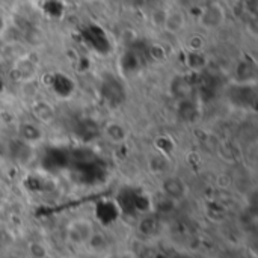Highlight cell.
Returning <instances> with one entry per match:
<instances>
[{
	"mask_svg": "<svg viewBox=\"0 0 258 258\" xmlns=\"http://www.w3.org/2000/svg\"><path fill=\"white\" fill-rule=\"evenodd\" d=\"M224 23H225V8L218 2L207 5L200 15V24L206 29H218Z\"/></svg>",
	"mask_w": 258,
	"mask_h": 258,
	"instance_id": "obj_1",
	"label": "cell"
},
{
	"mask_svg": "<svg viewBox=\"0 0 258 258\" xmlns=\"http://www.w3.org/2000/svg\"><path fill=\"white\" fill-rule=\"evenodd\" d=\"M92 233H94V228H92L91 222H88L85 219H79V221L73 222L68 230L70 239L76 243H86L89 240V237L92 236Z\"/></svg>",
	"mask_w": 258,
	"mask_h": 258,
	"instance_id": "obj_2",
	"label": "cell"
},
{
	"mask_svg": "<svg viewBox=\"0 0 258 258\" xmlns=\"http://www.w3.org/2000/svg\"><path fill=\"white\" fill-rule=\"evenodd\" d=\"M186 26V15L180 9H171L166 14L165 26L163 29L168 30L169 33H178L184 29Z\"/></svg>",
	"mask_w": 258,
	"mask_h": 258,
	"instance_id": "obj_3",
	"label": "cell"
},
{
	"mask_svg": "<svg viewBox=\"0 0 258 258\" xmlns=\"http://www.w3.org/2000/svg\"><path fill=\"white\" fill-rule=\"evenodd\" d=\"M186 62L192 70H201L207 65V56L201 50H190L187 53Z\"/></svg>",
	"mask_w": 258,
	"mask_h": 258,
	"instance_id": "obj_4",
	"label": "cell"
},
{
	"mask_svg": "<svg viewBox=\"0 0 258 258\" xmlns=\"http://www.w3.org/2000/svg\"><path fill=\"white\" fill-rule=\"evenodd\" d=\"M106 135L109 136L110 141L113 142H122L127 136V132L122 125H119L118 122H110L106 127Z\"/></svg>",
	"mask_w": 258,
	"mask_h": 258,
	"instance_id": "obj_5",
	"label": "cell"
},
{
	"mask_svg": "<svg viewBox=\"0 0 258 258\" xmlns=\"http://www.w3.org/2000/svg\"><path fill=\"white\" fill-rule=\"evenodd\" d=\"M171 180V183L174 184V186H171L168 181H165V184H163V187H165V194L171 198V200H174V198H180L183 194H184V186H183V183L178 180V178H169Z\"/></svg>",
	"mask_w": 258,
	"mask_h": 258,
	"instance_id": "obj_6",
	"label": "cell"
},
{
	"mask_svg": "<svg viewBox=\"0 0 258 258\" xmlns=\"http://www.w3.org/2000/svg\"><path fill=\"white\" fill-rule=\"evenodd\" d=\"M35 115L38 116V119H41L42 122H50L53 119V109L50 107V104L47 103H38L35 106Z\"/></svg>",
	"mask_w": 258,
	"mask_h": 258,
	"instance_id": "obj_7",
	"label": "cell"
},
{
	"mask_svg": "<svg viewBox=\"0 0 258 258\" xmlns=\"http://www.w3.org/2000/svg\"><path fill=\"white\" fill-rule=\"evenodd\" d=\"M166 9H154L151 14V23L153 26H156L157 29H163L165 26V20H166Z\"/></svg>",
	"mask_w": 258,
	"mask_h": 258,
	"instance_id": "obj_8",
	"label": "cell"
},
{
	"mask_svg": "<svg viewBox=\"0 0 258 258\" xmlns=\"http://www.w3.org/2000/svg\"><path fill=\"white\" fill-rule=\"evenodd\" d=\"M29 252L33 258H45L47 257V248L42 243H32L29 246Z\"/></svg>",
	"mask_w": 258,
	"mask_h": 258,
	"instance_id": "obj_9",
	"label": "cell"
}]
</instances>
